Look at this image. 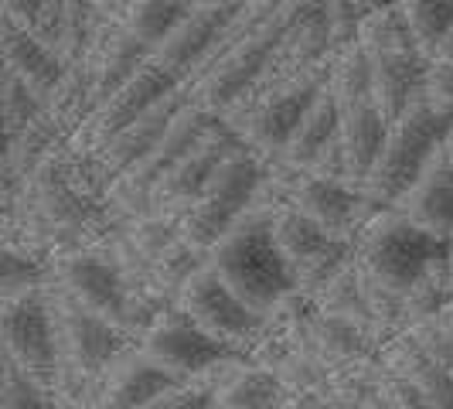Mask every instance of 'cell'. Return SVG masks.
Instances as JSON below:
<instances>
[{"label": "cell", "instance_id": "cell-33", "mask_svg": "<svg viewBox=\"0 0 453 409\" xmlns=\"http://www.w3.org/2000/svg\"><path fill=\"white\" fill-rule=\"evenodd\" d=\"M134 0H96V7H99V14H106V18H119L123 21V14H127V7H130Z\"/></svg>", "mask_w": 453, "mask_h": 409}, {"label": "cell", "instance_id": "cell-17", "mask_svg": "<svg viewBox=\"0 0 453 409\" xmlns=\"http://www.w3.org/2000/svg\"><path fill=\"white\" fill-rule=\"evenodd\" d=\"M239 140H242V134L228 123L226 116L222 113L215 116V123L204 130L202 140L167 171V178L150 195V215H164V219L178 222L184 212H188V204L198 198V191L211 178V171L226 160V154Z\"/></svg>", "mask_w": 453, "mask_h": 409}, {"label": "cell", "instance_id": "cell-1", "mask_svg": "<svg viewBox=\"0 0 453 409\" xmlns=\"http://www.w3.org/2000/svg\"><path fill=\"white\" fill-rule=\"evenodd\" d=\"M303 4L307 0H246L202 66L181 82L188 99L211 113H226L259 79L273 48L280 45L283 31L294 24Z\"/></svg>", "mask_w": 453, "mask_h": 409}, {"label": "cell", "instance_id": "cell-16", "mask_svg": "<svg viewBox=\"0 0 453 409\" xmlns=\"http://www.w3.org/2000/svg\"><path fill=\"white\" fill-rule=\"evenodd\" d=\"M123 232L140 256L143 270L150 273V280L167 297L178 300L188 276L204 263V252H198L184 239L178 222H171L164 215H150V212L136 215V219H123Z\"/></svg>", "mask_w": 453, "mask_h": 409}, {"label": "cell", "instance_id": "cell-12", "mask_svg": "<svg viewBox=\"0 0 453 409\" xmlns=\"http://www.w3.org/2000/svg\"><path fill=\"white\" fill-rule=\"evenodd\" d=\"M178 304L204 331H211L215 338H222L228 348H235L242 355H250L256 348V341L263 338L266 320H270V314L256 311L252 304H246L235 294L226 280L208 266V259L188 276V283L178 294Z\"/></svg>", "mask_w": 453, "mask_h": 409}, {"label": "cell", "instance_id": "cell-5", "mask_svg": "<svg viewBox=\"0 0 453 409\" xmlns=\"http://www.w3.org/2000/svg\"><path fill=\"white\" fill-rule=\"evenodd\" d=\"M447 127L450 123H443L440 116L433 113L423 92L388 123L382 150H379V158L372 164L368 178L362 181V198L368 215H375L382 208H392L406 195L409 184L416 181L419 171L426 167V160L436 150V143L443 140Z\"/></svg>", "mask_w": 453, "mask_h": 409}, {"label": "cell", "instance_id": "cell-10", "mask_svg": "<svg viewBox=\"0 0 453 409\" xmlns=\"http://www.w3.org/2000/svg\"><path fill=\"white\" fill-rule=\"evenodd\" d=\"M215 116L219 113H211V110H204V106L188 99L181 106V113L171 120L167 134L160 136L157 143L110 188L106 204L113 208V215H119V219L147 215V212H150V195L157 191V184L164 181L167 171L202 140L204 130L215 123Z\"/></svg>", "mask_w": 453, "mask_h": 409}, {"label": "cell", "instance_id": "cell-29", "mask_svg": "<svg viewBox=\"0 0 453 409\" xmlns=\"http://www.w3.org/2000/svg\"><path fill=\"white\" fill-rule=\"evenodd\" d=\"M0 406L4 409H51L58 406L38 379H31L21 365L0 355Z\"/></svg>", "mask_w": 453, "mask_h": 409}, {"label": "cell", "instance_id": "cell-26", "mask_svg": "<svg viewBox=\"0 0 453 409\" xmlns=\"http://www.w3.org/2000/svg\"><path fill=\"white\" fill-rule=\"evenodd\" d=\"M450 300H453V250L436 256L430 266L419 273V280L409 287L406 294L409 324L436 318Z\"/></svg>", "mask_w": 453, "mask_h": 409}, {"label": "cell", "instance_id": "cell-21", "mask_svg": "<svg viewBox=\"0 0 453 409\" xmlns=\"http://www.w3.org/2000/svg\"><path fill=\"white\" fill-rule=\"evenodd\" d=\"M379 362L386 365L388 372H395L399 379H406L409 386L419 389V396L426 399V409H453V379L447 375V368L433 359V351L419 341L412 328H403L382 341Z\"/></svg>", "mask_w": 453, "mask_h": 409}, {"label": "cell", "instance_id": "cell-4", "mask_svg": "<svg viewBox=\"0 0 453 409\" xmlns=\"http://www.w3.org/2000/svg\"><path fill=\"white\" fill-rule=\"evenodd\" d=\"M263 178H266V158H259L246 140H239L226 154V160L211 171L198 198L188 204V212L178 219L184 239L208 256V250L228 228L252 212Z\"/></svg>", "mask_w": 453, "mask_h": 409}, {"label": "cell", "instance_id": "cell-35", "mask_svg": "<svg viewBox=\"0 0 453 409\" xmlns=\"http://www.w3.org/2000/svg\"><path fill=\"white\" fill-rule=\"evenodd\" d=\"M184 4H188V11H191V7H198V4H204V0H184Z\"/></svg>", "mask_w": 453, "mask_h": 409}, {"label": "cell", "instance_id": "cell-30", "mask_svg": "<svg viewBox=\"0 0 453 409\" xmlns=\"http://www.w3.org/2000/svg\"><path fill=\"white\" fill-rule=\"evenodd\" d=\"M38 110H42V99L27 89L14 72L0 68V123H4V140H14L38 116Z\"/></svg>", "mask_w": 453, "mask_h": 409}, {"label": "cell", "instance_id": "cell-24", "mask_svg": "<svg viewBox=\"0 0 453 409\" xmlns=\"http://www.w3.org/2000/svg\"><path fill=\"white\" fill-rule=\"evenodd\" d=\"M287 403L290 392L280 382V375L266 365L252 362L250 355L228 372L222 389L215 392V406L222 409H273Z\"/></svg>", "mask_w": 453, "mask_h": 409}, {"label": "cell", "instance_id": "cell-19", "mask_svg": "<svg viewBox=\"0 0 453 409\" xmlns=\"http://www.w3.org/2000/svg\"><path fill=\"white\" fill-rule=\"evenodd\" d=\"M392 208H399L403 215L436 235L453 239V123L436 143L419 178L409 184V191Z\"/></svg>", "mask_w": 453, "mask_h": 409}, {"label": "cell", "instance_id": "cell-28", "mask_svg": "<svg viewBox=\"0 0 453 409\" xmlns=\"http://www.w3.org/2000/svg\"><path fill=\"white\" fill-rule=\"evenodd\" d=\"M423 55L453 35V0H399Z\"/></svg>", "mask_w": 453, "mask_h": 409}, {"label": "cell", "instance_id": "cell-20", "mask_svg": "<svg viewBox=\"0 0 453 409\" xmlns=\"http://www.w3.org/2000/svg\"><path fill=\"white\" fill-rule=\"evenodd\" d=\"M181 375H174L171 368H164L157 359H150L143 351V344L136 341L130 344L113 368L106 372L103 386H99V399L96 406H113V409H150L160 392L178 386Z\"/></svg>", "mask_w": 453, "mask_h": 409}, {"label": "cell", "instance_id": "cell-34", "mask_svg": "<svg viewBox=\"0 0 453 409\" xmlns=\"http://www.w3.org/2000/svg\"><path fill=\"white\" fill-rule=\"evenodd\" d=\"M436 324H440V328H443V335L453 341V300L440 311V314H436Z\"/></svg>", "mask_w": 453, "mask_h": 409}, {"label": "cell", "instance_id": "cell-6", "mask_svg": "<svg viewBox=\"0 0 453 409\" xmlns=\"http://www.w3.org/2000/svg\"><path fill=\"white\" fill-rule=\"evenodd\" d=\"M450 250L453 239L423 228L399 208H382V212L368 215L362 232L355 235L358 263L399 294H409V287L419 280V273L426 270L436 256Z\"/></svg>", "mask_w": 453, "mask_h": 409}, {"label": "cell", "instance_id": "cell-31", "mask_svg": "<svg viewBox=\"0 0 453 409\" xmlns=\"http://www.w3.org/2000/svg\"><path fill=\"white\" fill-rule=\"evenodd\" d=\"M48 270H51V266H48L45 259L18 250V246H4V250H0V297L21 294L27 287L45 283Z\"/></svg>", "mask_w": 453, "mask_h": 409}, {"label": "cell", "instance_id": "cell-18", "mask_svg": "<svg viewBox=\"0 0 453 409\" xmlns=\"http://www.w3.org/2000/svg\"><path fill=\"white\" fill-rule=\"evenodd\" d=\"M150 55H154V48L147 45V42H140L119 18H106L103 14L99 24H96V31H92L89 45L82 51V58H79L82 75H86L92 92V110L103 99H110L123 82H130Z\"/></svg>", "mask_w": 453, "mask_h": 409}, {"label": "cell", "instance_id": "cell-2", "mask_svg": "<svg viewBox=\"0 0 453 409\" xmlns=\"http://www.w3.org/2000/svg\"><path fill=\"white\" fill-rule=\"evenodd\" d=\"M55 344H58V403L62 406H96L99 386L113 362L140 338L116 328L113 320L92 314L48 270L45 280Z\"/></svg>", "mask_w": 453, "mask_h": 409}, {"label": "cell", "instance_id": "cell-23", "mask_svg": "<svg viewBox=\"0 0 453 409\" xmlns=\"http://www.w3.org/2000/svg\"><path fill=\"white\" fill-rule=\"evenodd\" d=\"M388 120L382 116L379 103L368 96L362 103H351V106H338V140L341 150H344V167H348V181L358 184L368 178L372 164L382 150V140H386Z\"/></svg>", "mask_w": 453, "mask_h": 409}, {"label": "cell", "instance_id": "cell-27", "mask_svg": "<svg viewBox=\"0 0 453 409\" xmlns=\"http://www.w3.org/2000/svg\"><path fill=\"white\" fill-rule=\"evenodd\" d=\"M184 14H188L184 0H134L127 7V14H123V24L134 31L140 42L157 48Z\"/></svg>", "mask_w": 453, "mask_h": 409}, {"label": "cell", "instance_id": "cell-3", "mask_svg": "<svg viewBox=\"0 0 453 409\" xmlns=\"http://www.w3.org/2000/svg\"><path fill=\"white\" fill-rule=\"evenodd\" d=\"M208 266L256 311L270 314L296 290L290 263L273 235V208H252L208 250Z\"/></svg>", "mask_w": 453, "mask_h": 409}, {"label": "cell", "instance_id": "cell-14", "mask_svg": "<svg viewBox=\"0 0 453 409\" xmlns=\"http://www.w3.org/2000/svg\"><path fill=\"white\" fill-rule=\"evenodd\" d=\"M188 103V92L184 86H178L174 92H167L160 103H154L150 110L143 116H136L130 127H123L119 134H113L99 150H92V154H75L72 147V154L79 160V167H82V174H86V181L106 198L110 195V188H113L130 167H134L136 160L143 158L154 143H157L160 136L167 134V127H171V120L181 113V106Z\"/></svg>", "mask_w": 453, "mask_h": 409}, {"label": "cell", "instance_id": "cell-15", "mask_svg": "<svg viewBox=\"0 0 453 409\" xmlns=\"http://www.w3.org/2000/svg\"><path fill=\"white\" fill-rule=\"evenodd\" d=\"M140 344L150 359H157L164 368H171L181 379H195V375L208 372L211 365L226 362L232 355H242V351L228 348L222 338H215L211 331H204L178 300L147 328Z\"/></svg>", "mask_w": 453, "mask_h": 409}, {"label": "cell", "instance_id": "cell-11", "mask_svg": "<svg viewBox=\"0 0 453 409\" xmlns=\"http://www.w3.org/2000/svg\"><path fill=\"white\" fill-rule=\"evenodd\" d=\"M273 235L290 263L300 294L314 297L355 256V239L334 235L290 202L273 208Z\"/></svg>", "mask_w": 453, "mask_h": 409}, {"label": "cell", "instance_id": "cell-8", "mask_svg": "<svg viewBox=\"0 0 453 409\" xmlns=\"http://www.w3.org/2000/svg\"><path fill=\"white\" fill-rule=\"evenodd\" d=\"M327 72H331V58L324 66L296 75V79H287V82L266 89L263 96H256L252 103L226 113V120L242 134V140L250 143L259 158H280L283 147L294 136L296 123L311 110L318 92L327 86Z\"/></svg>", "mask_w": 453, "mask_h": 409}, {"label": "cell", "instance_id": "cell-36", "mask_svg": "<svg viewBox=\"0 0 453 409\" xmlns=\"http://www.w3.org/2000/svg\"><path fill=\"white\" fill-rule=\"evenodd\" d=\"M362 4H368V7H375V4H388V0H362Z\"/></svg>", "mask_w": 453, "mask_h": 409}, {"label": "cell", "instance_id": "cell-7", "mask_svg": "<svg viewBox=\"0 0 453 409\" xmlns=\"http://www.w3.org/2000/svg\"><path fill=\"white\" fill-rule=\"evenodd\" d=\"M51 276L65 287L79 304H86L92 314L113 320L116 328L130 331L134 338H143L150 320L140 311L127 276L116 263L110 243H92L82 250H72L58 259H51Z\"/></svg>", "mask_w": 453, "mask_h": 409}, {"label": "cell", "instance_id": "cell-25", "mask_svg": "<svg viewBox=\"0 0 453 409\" xmlns=\"http://www.w3.org/2000/svg\"><path fill=\"white\" fill-rule=\"evenodd\" d=\"M334 136H338V99H334V92L324 86L318 92V99L311 103V110L303 113V120L296 123L290 143L283 147V154L276 160H283L290 167H311Z\"/></svg>", "mask_w": 453, "mask_h": 409}, {"label": "cell", "instance_id": "cell-13", "mask_svg": "<svg viewBox=\"0 0 453 409\" xmlns=\"http://www.w3.org/2000/svg\"><path fill=\"white\" fill-rule=\"evenodd\" d=\"M178 86H181V79L164 66L160 58L150 55L130 82H123L110 99H103V103L86 116V123L72 134L68 147H72L75 154H82V158L92 154V150H99L110 136L119 134L123 127H130L136 116H143L154 103H160L167 92H174Z\"/></svg>", "mask_w": 453, "mask_h": 409}, {"label": "cell", "instance_id": "cell-9", "mask_svg": "<svg viewBox=\"0 0 453 409\" xmlns=\"http://www.w3.org/2000/svg\"><path fill=\"white\" fill-rule=\"evenodd\" d=\"M0 355L14 359L58 403V344L45 283L0 297Z\"/></svg>", "mask_w": 453, "mask_h": 409}, {"label": "cell", "instance_id": "cell-22", "mask_svg": "<svg viewBox=\"0 0 453 409\" xmlns=\"http://www.w3.org/2000/svg\"><path fill=\"white\" fill-rule=\"evenodd\" d=\"M0 51H4V68L14 72L42 103L65 75V62L38 35H31L21 24L4 21V18H0Z\"/></svg>", "mask_w": 453, "mask_h": 409}, {"label": "cell", "instance_id": "cell-32", "mask_svg": "<svg viewBox=\"0 0 453 409\" xmlns=\"http://www.w3.org/2000/svg\"><path fill=\"white\" fill-rule=\"evenodd\" d=\"M423 96L430 110L443 123H453V62L426 58V75H423Z\"/></svg>", "mask_w": 453, "mask_h": 409}]
</instances>
